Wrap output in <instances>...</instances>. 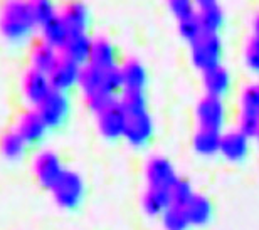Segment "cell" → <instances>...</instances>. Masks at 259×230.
Masks as SVG:
<instances>
[{
    "mask_svg": "<svg viewBox=\"0 0 259 230\" xmlns=\"http://www.w3.org/2000/svg\"><path fill=\"white\" fill-rule=\"evenodd\" d=\"M34 24L25 0H5L0 7V30L10 40L27 37Z\"/></svg>",
    "mask_w": 259,
    "mask_h": 230,
    "instance_id": "1",
    "label": "cell"
},
{
    "mask_svg": "<svg viewBox=\"0 0 259 230\" xmlns=\"http://www.w3.org/2000/svg\"><path fill=\"white\" fill-rule=\"evenodd\" d=\"M190 54H192L194 66L202 72L219 66L222 56V42L219 35L204 32L190 44Z\"/></svg>",
    "mask_w": 259,
    "mask_h": 230,
    "instance_id": "2",
    "label": "cell"
},
{
    "mask_svg": "<svg viewBox=\"0 0 259 230\" xmlns=\"http://www.w3.org/2000/svg\"><path fill=\"white\" fill-rule=\"evenodd\" d=\"M54 198L59 207L63 208H76L79 207L82 202V195H84V183L82 178L76 171H64L61 180L53 188Z\"/></svg>",
    "mask_w": 259,
    "mask_h": 230,
    "instance_id": "3",
    "label": "cell"
},
{
    "mask_svg": "<svg viewBox=\"0 0 259 230\" xmlns=\"http://www.w3.org/2000/svg\"><path fill=\"white\" fill-rule=\"evenodd\" d=\"M37 111L42 116L44 123L48 124V128L61 126L69 113V99L64 91L53 89L37 104Z\"/></svg>",
    "mask_w": 259,
    "mask_h": 230,
    "instance_id": "4",
    "label": "cell"
},
{
    "mask_svg": "<svg viewBox=\"0 0 259 230\" xmlns=\"http://www.w3.org/2000/svg\"><path fill=\"white\" fill-rule=\"evenodd\" d=\"M63 163H61L59 156L51 153V151H44L39 153L34 160V176L44 188L53 190L56 183L64 175Z\"/></svg>",
    "mask_w": 259,
    "mask_h": 230,
    "instance_id": "5",
    "label": "cell"
},
{
    "mask_svg": "<svg viewBox=\"0 0 259 230\" xmlns=\"http://www.w3.org/2000/svg\"><path fill=\"white\" fill-rule=\"evenodd\" d=\"M195 116L199 121V128H209L221 131L226 121V108L221 98L215 96H204L197 104Z\"/></svg>",
    "mask_w": 259,
    "mask_h": 230,
    "instance_id": "6",
    "label": "cell"
},
{
    "mask_svg": "<svg viewBox=\"0 0 259 230\" xmlns=\"http://www.w3.org/2000/svg\"><path fill=\"white\" fill-rule=\"evenodd\" d=\"M128 116L125 109L120 103H113L111 106L98 114V126L105 138L116 140V138H125V129H126Z\"/></svg>",
    "mask_w": 259,
    "mask_h": 230,
    "instance_id": "7",
    "label": "cell"
},
{
    "mask_svg": "<svg viewBox=\"0 0 259 230\" xmlns=\"http://www.w3.org/2000/svg\"><path fill=\"white\" fill-rule=\"evenodd\" d=\"M145 178L148 181V187L170 190V187L179 180V175L170 160L163 158V156H153L145 166Z\"/></svg>",
    "mask_w": 259,
    "mask_h": 230,
    "instance_id": "8",
    "label": "cell"
},
{
    "mask_svg": "<svg viewBox=\"0 0 259 230\" xmlns=\"http://www.w3.org/2000/svg\"><path fill=\"white\" fill-rule=\"evenodd\" d=\"M22 91L25 94V98L37 106V104L53 91L49 74L30 67L29 71H25V74L22 77Z\"/></svg>",
    "mask_w": 259,
    "mask_h": 230,
    "instance_id": "9",
    "label": "cell"
},
{
    "mask_svg": "<svg viewBox=\"0 0 259 230\" xmlns=\"http://www.w3.org/2000/svg\"><path fill=\"white\" fill-rule=\"evenodd\" d=\"M81 67L82 66H79L77 62L61 56L59 62L56 64L54 69L49 72V81H51L53 89L66 91V89H69L71 86H74L76 82L79 81Z\"/></svg>",
    "mask_w": 259,
    "mask_h": 230,
    "instance_id": "10",
    "label": "cell"
},
{
    "mask_svg": "<svg viewBox=\"0 0 259 230\" xmlns=\"http://www.w3.org/2000/svg\"><path fill=\"white\" fill-rule=\"evenodd\" d=\"M17 131L27 141V145H34L44 138L46 131H48V124L44 123L37 109H30V111H24L19 116Z\"/></svg>",
    "mask_w": 259,
    "mask_h": 230,
    "instance_id": "11",
    "label": "cell"
},
{
    "mask_svg": "<svg viewBox=\"0 0 259 230\" xmlns=\"http://www.w3.org/2000/svg\"><path fill=\"white\" fill-rule=\"evenodd\" d=\"M153 134V123L148 111L142 114H133L128 116L125 138L133 146H145Z\"/></svg>",
    "mask_w": 259,
    "mask_h": 230,
    "instance_id": "12",
    "label": "cell"
},
{
    "mask_svg": "<svg viewBox=\"0 0 259 230\" xmlns=\"http://www.w3.org/2000/svg\"><path fill=\"white\" fill-rule=\"evenodd\" d=\"M59 59H61V56H58V49L49 45L46 40L40 39V40H35L32 44V49H30V62H32L34 69L49 74L56 67V64L59 62Z\"/></svg>",
    "mask_w": 259,
    "mask_h": 230,
    "instance_id": "13",
    "label": "cell"
},
{
    "mask_svg": "<svg viewBox=\"0 0 259 230\" xmlns=\"http://www.w3.org/2000/svg\"><path fill=\"white\" fill-rule=\"evenodd\" d=\"M249 151V138L242 131H229L222 134L221 153L229 161H242Z\"/></svg>",
    "mask_w": 259,
    "mask_h": 230,
    "instance_id": "14",
    "label": "cell"
},
{
    "mask_svg": "<svg viewBox=\"0 0 259 230\" xmlns=\"http://www.w3.org/2000/svg\"><path fill=\"white\" fill-rule=\"evenodd\" d=\"M59 17L71 34H84L88 24V10L79 0H69L67 4H64Z\"/></svg>",
    "mask_w": 259,
    "mask_h": 230,
    "instance_id": "15",
    "label": "cell"
},
{
    "mask_svg": "<svg viewBox=\"0 0 259 230\" xmlns=\"http://www.w3.org/2000/svg\"><path fill=\"white\" fill-rule=\"evenodd\" d=\"M143 210L150 217H158L167 212L168 207H172V198H170V190L167 188L148 187V190L143 193L142 200Z\"/></svg>",
    "mask_w": 259,
    "mask_h": 230,
    "instance_id": "16",
    "label": "cell"
},
{
    "mask_svg": "<svg viewBox=\"0 0 259 230\" xmlns=\"http://www.w3.org/2000/svg\"><path fill=\"white\" fill-rule=\"evenodd\" d=\"M204 87L209 96H215L221 99L224 98L231 87V76L226 67L219 64L212 67V69L204 71Z\"/></svg>",
    "mask_w": 259,
    "mask_h": 230,
    "instance_id": "17",
    "label": "cell"
},
{
    "mask_svg": "<svg viewBox=\"0 0 259 230\" xmlns=\"http://www.w3.org/2000/svg\"><path fill=\"white\" fill-rule=\"evenodd\" d=\"M91 45H93V40L88 37L86 34H71L61 51H63L64 57L82 66L84 62L90 61Z\"/></svg>",
    "mask_w": 259,
    "mask_h": 230,
    "instance_id": "18",
    "label": "cell"
},
{
    "mask_svg": "<svg viewBox=\"0 0 259 230\" xmlns=\"http://www.w3.org/2000/svg\"><path fill=\"white\" fill-rule=\"evenodd\" d=\"M189 217L190 225H205L212 220V202L204 195H194L184 207Z\"/></svg>",
    "mask_w": 259,
    "mask_h": 230,
    "instance_id": "19",
    "label": "cell"
},
{
    "mask_svg": "<svg viewBox=\"0 0 259 230\" xmlns=\"http://www.w3.org/2000/svg\"><path fill=\"white\" fill-rule=\"evenodd\" d=\"M88 64L98 67V69H111V67H116V54L113 45L108 42L106 39H96L93 40L91 45V54H90V61Z\"/></svg>",
    "mask_w": 259,
    "mask_h": 230,
    "instance_id": "20",
    "label": "cell"
},
{
    "mask_svg": "<svg viewBox=\"0 0 259 230\" xmlns=\"http://www.w3.org/2000/svg\"><path fill=\"white\" fill-rule=\"evenodd\" d=\"M221 131L209 128H199L194 134V148L199 155L212 156L215 153H221Z\"/></svg>",
    "mask_w": 259,
    "mask_h": 230,
    "instance_id": "21",
    "label": "cell"
},
{
    "mask_svg": "<svg viewBox=\"0 0 259 230\" xmlns=\"http://www.w3.org/2000/svg\"><path fill=\"white\" fill-rule=\"evenodd\" d=\"M77 82H79L84 96H90V94H95V93H100V91H108L106 86H105V71L98 69V67L91 66V64H86V66L81 67L79 81Z\"/></svg>",
    "mask_w": 259,
    "mask_h": 230,
    "instance_id": "22",
    "label": "cell"
},
{
    "mask_svg": "<svg viewBox=\"0 0 259 230\" xmlns=\"http://www.w3.org/2000/svg\"><path fill=\"white\" fill-rule=\"evenodd\" d=\"M69 29L66 27V24L61 20L59 15H56L42 25V40H46L49 45L56 47V49H63L66 40L69 39Z\"/></svg>",
    "mask_w": 259,
    "mask_h": 230,
    "instance_id": "23",
    "label": "cell"
},
{
    "mask_svg": "<svg viewBox=\"0 0 259 230\" xmlns=\"http://www.w3.org/2000/svg\"><path fill=\"white\" fill-rule=\"evenodd\" d=\"M25 150H27V141H25L17 129H10L0 136V153L7 160H19L22 158Z\"/></svg>",
    "mask_w": 259,
    "mask_h": 230,
    "instance_id": "24",
    "label": "cell"
},
{
    "mask_svg": "<svg viewBox=\"0 0 259 230\" xmlns=\"http://www.w3.org/2000/svg\"><path fill=\"white\" fill-rule=\"evenodd\" d=\"M123 81H125V89L143 91L147 84V71L142 62L138 61H126L121 67Z\"/></svg>",
    "mask_w": 259,
    "mask_h": 230,
    "instance_id": "25",
    "label": "cell"
},
{
    "mask_svg": "<svg viewBox=\"0 0 259 230\" xmlns=\"http://www.w3.org/2000/svg\"><path fill=\"white\" fill-rule=\"evenodd\" d=\"M120 104L123 106V109H125L126 116L147 113V96H145L143 91L125 89L123 91Z\"/></svg>",
    "mask_w": 259,
    "mask_h": 230,
    "instance_id": "26",
    "label": "cell"
},
{
    "mask_svg": "<svg viewBox=\"0 0 259 230\" xmlns=\"http://www.w3.org/2000/svg\"><path fill=\"white\" fill-rule=\"evenodd\" d=\"M162 222H163L165 230H187L190 227L185 208L180 205L168 207L167 212L162 215Z\"/></svg>",
    "mask_w": 259,
    "mask_h": 230,
    "instance_id": "27",
    "label": "cell"
},
{
    "mask_svg": "<svg viewBox=\"0 0 259 230\" xmlns=\"http://www.w3.org/2000/svg\"><path fill=\"white\" fill-rule=\"evenodd\" d=\"M25 4H27L30 14H32L35 24L44 25L53 17H56L53 0H25Z\"/></svg>",
    "mask_w": 259,
    "mask_h": 230,
    "instance_id": "28",
    "label": "cell"
},
{
    "mask_svg": "<svg viewBox=\"0 0 259 230\" xmlns=\"http://www.w3.org/2000/svg\"><path fill=\"white\" fill-rule=\"evenodd\" d=\"M199 17H200L202 29H204V32L207 34H217V30L224 24V14H222L219 5L200 10Z\"/></svg>",
    "mask_w": 259,
    "mask_h": 230,
    "instance_id": "29",
    "label": "cell"
},
{
    "mask_svg": "<svg viewBox=\"0 0 259 230\" xmlns=\"http://www.w3.org/2000/svg\"><path fill=\"white\" fill-rule=\"evenodd\" d=\"M179 32L185 40H189L190 44H192L195 39H199L200 35L204 34L199 14L194 12V14L187 15V17L180 19L179 20Z\"/></svg>",
    "mask_w": 259,
    "mask_h": 230,
    "instance_id": "30",
    "label": "cell"
},
{
    "mask_svg": "<svg viewBox=\"0 0 259 230\" xmlns=\"http://www.w3.org/2000/svg\"><path fill=\"white\" fill-rule=\"evenodd\" d=\"M241 114L259 118V86H247L241 94Z\"/></svg>",
    "mask_w": 259,
    "mask_h": 230,
    "instance_id": "31",
    "label": "cell"
},
{
    "mask_svg": "<svg viewBox=\"0 0 259 230\" xmlns=\"http://www.w3.org/2000/svg\"><path fill=\"white\" fill-rule=\"evenodd\" d=\"M194 195H195V193L192 190L190 181L184 180V178H179L172 187H170V198H172V205L185 207V205H187V202Z\"/></svg>",
    "mask_w": 259,
    "mask_h": 230,
    "instance_id": "32",
    "label": "cell"
},
{
    "mask_svg": "<svg viewBox=\"0 0 259 230\" xmlns=\"http://www.w3.org/2000/svg\"><path fill=\"white\" fill-rule=\"evenodd\" d=\"M84 98H86V106L98 114H100L103 109H106L108 106H111L113 103H116L115 94H111L108 91H100V93L90 94V96H84Z\"/></svg>",
    "mask_w": 259,
    "mask_h": 230,
    "instance_id": "33",
    "label": "cell"
},
{
    "mask_svg": "<svg viewBox=\"0 0 259 230\" xmlns=\"http://www.w3.org/2000/svg\"><path fill=\"white\" fill-rule=\"evenodd\" d=\"M167 4H168L170 12L179 20L187 17L190 14H194V5H195L194 0H167Z\"/></svg>",
    "mask_w": 259,
    "mask_h": 230,
    "instance_id": "34",
    "label": "cell"
},
{
    "mask_svg": "<svg viewBox=\"0 0 259 230\" xmlns=\"http://www.w3.org/2000/svg\"><path fill=\"white\" fill-rule=\"evenodd\" d=\"M246 64L251 71L259 72V35H252L246 49Z\"/></svg>",
    "mask_w": 259,
    "mask_h": 230,
    "instance_id": "35",
    "label": "cell"
},
{
    "mask_svg": "<svg viewBox=\"0 0 259 230\" xmlns=\"http://www.w3.org/2000/svg\"><path fill=\"white\" fill-rule=\"evenodd\" d=\"M239 131H242L247 138L259 134V118L249 116V114H239Z\"/></svg>",
    "mask_w": 259,
    "mask_h": 230,
    "instance_id": "36",
    "label": "cell"
},
{
    "mask_svg": "<svg viewBox=\"0 0 259 230\" xmlns=\"http://www.w3.org/2000/svg\"><path fill=\"white\" fill-rule=\"evenodd\" d=\"M195 5L199 7L200 10L204 9H209V7H214V5H217V0H194Z\"/></svg>",
    "mask_w": 259,
    "mask_h": 230,
    "instance_id": "37",
    "label": "cell"
},
{
    "mask_svg": "<svg viewBox=\"0 0 259 230\" xmlns=\"http://www.w3.org/2000/svg\"><path fill=\"white\" fill-rule=\"evenodd\" d=\"M252 27H254V35H259V15L254 19V22H252Z\"/></svg>",
    "mask_w": 259,
    "mask_h": 230,
    "instance_id": "38",
    "label": "cell"
},
{
    "mask_svg": "<svg viewBox=\"0 0 259 230\" xmlns=\"http://www.w3.org/2000/svg\"><path fill=\"white\" fill-rule=\"evenodd\" d=\"M257 140H259V134H257Z\"/></svg>",
    "mask_w": 259,
    "mask_h": 230,
    "instance_id": "39",
    "label": "cell"
}]
</instances>
